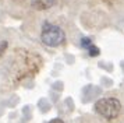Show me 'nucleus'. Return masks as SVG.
I'll return each instance as SVG.
<instances>
[{"label":"nucleus","instance_id":"1","mask_svg":"<svg viewBox=\"0 0 124 123\" xmlns=\"http://www.w3.org/2000/svg\"><path fill=\"white\" fill-rule=\"evenodd\" d=\"M40 41L50 48H57L66 41V34L59 25L45 22L40 29Z\"/></svg>","mask_w":124,"mask_h":123},{"label":"nucleus","instance_id":"2","mask_svg":"<svg viewBox=\"0 0 124 123\" xmlns=\"http://www.w3.org/2000/svg\"><path fill=\"white\" fill-rule=\"evenodd\" d=\"M95 111L98 115L105 117L106 120H113L120 115L121 104L117 98H113V97L101 98L95 102Z\"/></svg>","mask_w":124,"mask_h":123},{"label":"nucleus","instance_id":"3","mask_svg":"<svg viewBox=\"0 0 124 123\" xmlns=\"http://www.w3.org/2000/svg\"><path fill=\"white\" fill-rule=\"evenodd\" d=\"M31 4L36 10H46L54 4V0H31Z\"/></svg>","mask_w":124,"mask_h":123},{"label":"nucleus","instance_id":"4","mask_svg":"<svg viewBox=\"0 0 124 123\" xmlns=\"http://www.w3.org/2000/svg\"><path fill=\"white\" fill-rule=\"evenodd\" d=\"M8 48V42L7 41H0V57L4 55V52L7 50Z\"/></svg>","mask_w":124,"mask_h":123},{"label":"nucleus","instance_id":"5","mask_svg":"<svg viewBox=\"0 0 124 123\" xmlns=\"http://www.w3.org/2000/svg\"><path fill=\"white\" fill-rule=\"evenodd\" d=\"M88 52H89L91 56H98L99 55V49L96 48L95 45H91L89 48H88Z\"/></svg>","mask_w":124,"mask_h":123},{"label":"nucleus","instance_id":"6","mask_svg":"<svg viewBox=\"0 0 124 123\" xmlns=\"http://www.w3.org/2000/svg\"><path fill=\"white\" fill-rule=\"evenodd\" d=\"M81 45H82V48H84V49H88L91 45H92V42H91L89 38H84L82 41H81Z\"/></svg>","mask_w":124,"mask_h":123},{"label":"nucleus","instance_id":"7","mask_svg":"<svg viewBox=\"0 0 124 123\" xmlns=\"http://www.w3.org/2000/svg\"><path fill=\"white\" fill-rule=\"evenodd\" d=\"M49 123H64V122H63L62 119H52Z\"/></svg>","mask_w":124,"mask_h":123}]
</instances>
